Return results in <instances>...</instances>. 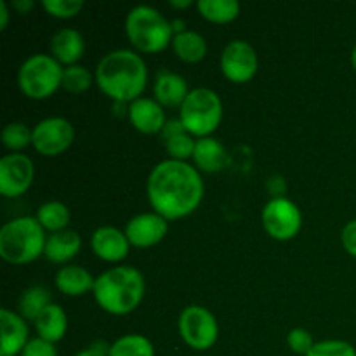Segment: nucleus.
I'll use <instances>...</instances> for the list:
<instances>
[{"label": "nucleus", "instance_id": "obj_1", "mask_svg": "<svg viewBox=\"0 0 356 356\" xmlns=\"http://www.w3.org/2000/svg\"><path fill=\"white\" fill-rule=\"evenodd\" d=\"M204 193L205 184L200 170L179 160L159 162L146 181V197L153 212L169 222L193 214L200 207Z\"/></svg>", "mask_w": 356, "mask_h": 356}, {"label": "nucleus", "instance_id": "obj_2", "mask_svg": "<svg viewBox=\"0 0 356 356\" xmlns=\"http://www.w3.org/2000/svg\"><path fill=\"white\" fill-rule=\"evenodd\" d=\"M94 76L101 92L113 103L131 104L143 97L148 83V66L134 49H115L99 59Z\"/></svg>", "mask_w": 356, "mask_h": 356}, {"label": "nucleus", "instance_id": "obj_3", "mask_svg": "<svg viewBox=\"0 0 356 356\" xmlns=\"http://www.w3.org/2000/svg\"><path fill=\"white\" fill-rule=\"evenodd\" d=\"M145 292L146 282L141 271L134 266L118 264L96 278L92 296L103 312L113 316H125L141 306Z\"/></svg>", "mask_w": 356, "mask_h": 356}, {"label": "nucleus", "instance_id": "obj_4", "mask_svg": "<svg viewBox=\"0 0 356 356\" xmlns=\"http://www.w3.org/2000/svg\"><path fill=\"white\" fill-rule=\"evenodd\" d=\"M47 235L35 216H21L0 228V257L14 266L35 263L44 256Z\"/></svg>", "mask_w": 356, "mask_h": 356}, {"label": "nucleus", "instance_id": "obj_5", "mask_svg": "<svg viewBox=\"0 0 356 356\" xmlns=\"http://www.w3.org/2000/svg\"><path fill=\"white\" fill-rule=\"evenodd\" d=\"M125 35L139 54H159L172 44L170 21L152 6H136L125 16Z\"/></svg>", "mask_w": 356, "mask_h": 356}, {"label": "nucleus", "instance_id": "obj_6", "mask_svg": "<svg viewBox=\"0 0 356 356\" xmlns=\"http://www.w3.org/2000/svg\"><path fill=\"white\" fill-rule=\"evenodd\" d=\"M222 101L209 87H195L179 108V120L195 139L211 138L222 122Z\"/></svg>", "mask_w": 356, "mask_h": 356}, {"label": "nucleus", "instance_id": "obj_7", "mask_svg": "<svg viewBox=\"0 0 356 356\" xmlns=\"http://www.w3.org/2000/svg\"><path fill=\"white\" fill-rule=\"evenodd\" d=\"M65 66L51 54H31L17 70V87L28 99L44 101L61 89Z\"/></svg>", "mask_w": 356, "mask_h": 356}, {"label": "nucleus", "instance_id": "obj_8", "mask_svg": "<svg viewBox=\"0 0 356 356\" xmlns=\"http://www.w3.org/2000/svg\"><path fill=\"white\" fill-rule=\"evenodd\" d=\"M177 332L188 348L195 351H207L219 339V323L205 306L190 305L179 313Z\"/></svg>", "mask_w": 356, "mask_h": 356}, {"label": "nucleus", "instance_id": "obj_9", "mask_svg": "<svg viewBox=\"0 0 356 356\" xmlns=\"http://www.w3.org/2000/svg\"><path fill=\"white\" fill-rule=\"evenodd\" d=\"M261 222L271 238L277 242H289L301 232L302 212L291 198H271L261 212Z\"/></svg>", "mask_w": 356, "mask_h": 356}, {"label": "nucleus", "instance_id": "obj_10", "mask_svg": "<svg viewBox=\"0 0 356 356\" xmlns=\"http://www.w3.org/2000/svg\"><path fill=\"white\" fill-rule=\"evenodd\" d=\"M73 141H75V129L65 117H47L33 127L31 146L38 155L47 159H54L68 152Z\"/></svg>", "mask_w": 356, "mask_h": 356}, {"label": "nucleus", "instance_id": "obj_11", "mask_svg": "<svg viewBox=\"0 0 356 356\" xmlns=\"http://www.w3.org/2000/svg\"><path fill=\"white\" fill-rule=\"evenodd\" d=\"M219 66L226 80L233 83H247L259 70V58L249 42L232 40L222 49Z\"/></svg>", "mask_w": 356, "mask_h": 356}, {"label": "nucleus", "instance_id": "obj_12", "mask_svg": "<svg viewBox=\"0 0 356 356\" xmlns=\"http://www.w3.org/2000/svg\"><path fill=\"white\" fill-rule=\"evenodd\" d=\"M35 179V165L24 153H7L0 159V195L17 198L26 193Z\"/></svg>", "mask_w": 356, "mask_h": 356}, {"label": "nucleus", "instance_id": "obj_13", "mask_svg": "<svg viewBox=\"0 0 356 356\" xmlns=\"http://www.w3.org/2000/svg\"><path fill=\"white\" fill-rule=\"evenodd\" d=\"M125 236L131 247L136 249H152L159 245L169 233V221L156 212H141L125 225Z\"/></svg>", "mask_w": 356, "mask_h": 356}, {"label": "nucleus", "instance_id": "obj_14", "mask_svg": "<svg viewBox=\"0 0 356 356\" xmlns=\"http://www.w3.org/2000/svg\"><path fill=\"white\" fill-rule=\"evenodd\" d=\"M90 250L104 263H122L131 252V243L124 229L115 226H99L90 235Z\"/></svg>", "mask_w": 356, "mask_h": 356}, {"label": "nucleus", "instance_id": "obj_15", "mask_svg": "<svg viewBox=\"0 0 356 356\" xmlns=\"http://www.w3.org/2000/svg\"><path fill=\"white\" fill-rule=\"evenodd\" d=\"M127 117L132 127L145 136H155L163 131L167 124L165 108L155 97H139L127 108Z\"/></svg>", "mask_w": 356, "mask_h": 356}, {"label": "nucleus", "instance_id": "obj_16", "mask_svg": "<svg viewBox=\"0 0 356 356\" xmlns=\"http://www.w3.org/2000/svg\"><path fill=\"white\" fill-rule=\"evenodd\" d=\"M0 356H19L31 341L26 320L9 308L0 309Z\"/></svg>", "mask_w": 356, "mask_h": 356}, {"label": "nucleus", "instance_id": "obj_17", "mask_svg": "<svg viewBox=\"0 0 356 356\" xmlns=\"http://www.w3.org/2000/svg\"><path fill=\"white\" fill-rule=\"evenodd\" d=\"M51 56L63 66L79 65L86 52V38L75 28H61L56 31L49 42Z\"/></svg>", "mask_w": 356, "mask_h": 356}, {"label": "nucleus", "instance_id": "obj_18", "mask_svg": "<svg viewBox=\"0 0 356 356\" xmlns=\"http://www.w3.org/2000/svg\"><path fill=\"white\" fill-rule=\"evenodd\" d=\"M188 94H190V87L183 75L170 70H162L156 73L155 83H153V97L163 108H181Z\"/></svg>", "mask_w": 356, "mask_h": 356}, {"label": "nucleus", "instance_id": "obj_19", "mask_svg": "<svg viewBox=\"0 0 356 356\" xmlns=\"http://www.w3.org/2000/svg\"><path fill=\"white\" fill-rule=\"evenodd\" d=\"M80 249H82V236L75 229L68 228L65 232L47 235L44 257L49 263L66 266L70 261L79 256Z\"/></svg>", "mask_w": 356, "mask_h": 356}, {"label": "nucleus", "instance_id": "obj_20", "mask_svg": "<svg viewBox=\"0 0 356 356\" xmlns=\"http://www.w3.org/2000/svg\"><path fill=\"white\" fill-rule=\"evenodd\" d=\"M54 285L63 296L68 298H80L94 291L96 278L90 275L89 270L79 266V264H66L58 270L54 277Z\"/></svg>", "mask_w": 356, "mask_h": 356}, {"label": "nucleus", "instance_id": "obj_21", "mask_svg": "<svg viewBox=\"0 0 356 356\" xmlns=\"http://www.w3.org/2000/svg\"><path fill=\"white\" fill-rule=\"evenodd\" d=\"M193 165L197 167L200 172L216 174L221 172L228 162V153L222 146L221 141L216 138H202L197 139V146H195L193 153Z\"/></svg>", "mask_w": 356, "mask_h": 356}, {"label": "nucleus", "instance_id": "obj_22", "mask_svg": "<svg viewBox=\"0 0 356 356\" xmlns=\"http://www.w3.org/2000/svg\"><path fill=\"white\" fill-rule=\"evenodd\" d=\"M37 337L47 341V343L58 344L65 339L68 332V315L59 305L52 302L51 306L44 309L33 322Z\"/></svg>", "mask_w": 356, "mask_h": 356}, {"label": "nucleus", "instance_id": "obj_23", "mask_svg": "<svg viewBox=\"0 0 356 356\" xmlns=\"http://www.w3.org/2000/svg\"><path fill=\"white\" fill-rule=\"evenodd\" d=\"M170 47H172L176 58L186 65L202 63L209 52V44L205 37L195 30H186L183 33L174 35Z\"/></svg>", "mask_w": 356, "mask_h": 356}, {"label": "nucleus", "instance_id": "obj_24", "mask_svg": "<svg viewBox=\"0 0 356 356\" xmlns=\"http://www.w3.org/2000/svg\"><path fill=\"white\" fill-rule=\"evenodd\" d=\"M37 221L40 222L42 228L49 233L65 232L70 226V219H72V212H70L68 205L63 204L59 200H51L42 204L37 209L35 214Z\"/></svg>", "mask_w": 356, "mask_h": 356}, {"label": "nucleus", "instance_id": "obj_25", "mask_svg": "<svg viewBox=\"0 0 356 356\" xmlns=\"http://www.w3.org/2000/svg\"><path fill=\"white\" fill-rule=\"evenodd\" d=\"M197 9L209 23L228 24L240 16L242 7L236 0H198Z\"/></svg>", "mask_w": 356, "mask_h": 356}, {"label": "nucleus", "instance_id": "obj_26", "mask_svg": "<svg viewBox=\"0 0 356 356\" xmlns=\"http://www.w3.org/2000/svg\"><path fill=\"white\" fill-rule=\"evenodd\" d=\"M52 305V296L42 285H33L28 287L26 291L21 294L19 298V315L23 316L26 322H35L42 312L47 306Z\"/></svg>", "mask_w": 356, "mask_h": 356}, {"label": "nucleus", "instance_id": "obj_27", "mask_svg": "<svg viewBox=\"0 0 356 356\" xmlns=\"http://www.w3.org/2000/svg\"><path fill=\"white\" fill-rule=\"evenodd\" d=\"M110 356H155V346L143 334H125L110 344Z\"/></svg>", "mask_w": 356, "mask_h": 356}, {"label": "nucleus", "instance_id": "obj_28", "mask_svg": "<svg viewBox=\"0 0 356 356\" xmlns=\"http://www.w3.org/2000/svg\"><path fill=\"white\" fill-rule=\"evenodd\" d=\"M92 83H96V76L89 68L82 65L66 66L65 72H63L61 89L70 94L76 96V94L87 92L92 87Z\"/></svg>", "mask_w": 356, "mask_h": 356}, {"label": "nucleus", "instance_id": "obj_29", "mask_svg": "<svg viewBox=\"0 0 356 356\" xmlns=\"http://www.w3.org/2000/svg\"><path fill=\"white\" fill-rule=\"evenodd\" d=\"M2 145L9 149L10 153H21L31 146L33 141V129L28 127L23 122H10L2 129Z\"/></svg>", "mask_w": 356, "mask_h": 356}, {"label": "nucleus", "instance_id": "obj_30", "mask_svg": "<svg viewBox=\"0 0 356 356\" xmlns=\"http://www.w3.org/2000/svg\"><path fill=\"white\" fill-rule=\"evenodd\" d=\"M163 146H165V152L169 155L170 160H179V162H188L190 159H193L195 146H197V139L190 134L188 131L179 132V134H174L170 138L163 139Z\"/></svg>", "mask_w": 356, "mask_h": 356}, {"label": "nucleus", "instance_id": "obj_31", "mask_svg": "<svg viewBox=\"0 0 356 356\" xmlns=\"http://www.w3.org/2000/svg\"><path fill=\"white\" fill-rule=\"evenodd\" d=\"M42 7L49 16L56 19H72L82 13L86 3L82 0H44Z\"/></svg>", "mask_w": 356, "mask_h": 356}, {"label": "nucleus", "instance_id": "obj_32", "mask_svg": "<svg viewBox=\"0 0 356 356\" xmlns=\"http://www.w3.org/2000/svg\"><path fill=\"white\" fill-rule=\"evenodd\" d=\"M306 356H356V350L348 341L327 339L315 343L313 350Z\"/></svg>", "mask_w": 356, "mask_h": 356}, {"label": "nucleus", "instance_id": "obj_33", "mask_svg": "<svg viewBox=\"0 0 356 356\" xmlns=\"http://www.w3.org/2000/svg\"><path fill=\"white\" fill-rule=\"evenodd\" d=\"M287 346L292 353L306 356L315 346V339H313L312 332L302 327H296L287 334Z\"/></svg>", "mask_w": 356, "mask_h": 356}, {"label": "nucleus", "instance_id": "obj_34", "mask_svg": "<svg viewBox=\"0 0 356 356\" xmlns=\"http://www.w3.org/2000/svg\"><path fill=\"white\" fill-rule=\"evenodd\" d=\"M19 356H59L58 348L56 344L47 343V341L40 339V337H35L30 343L26 344V348L23 350V353Z\"/></svg>", "mask_w": 356, "mask_h": 356}, {"label": "nucleus", "instance_id": "obj_35", "mask_svg": "<svg viewBox=\"0 0 356 356\" xmlns=\"http://www.w3.org/2000/svg\"><path fill=\"white\" fill-rule=\"evenodd\" d=\"M341 243H343L344 250L356 259V219L344 225L343 232H341Z\"/></svg>", "mask_w": 356, "mask_h": 356}, {"label": "nucleus", "instance_id": "obj_36", "mask_svg": "<svg viewBox=\"0 0 356 356\" xmlns=\"http://www.w3.org/2000/svg\"><path fill=\"white\" fill-rule=\"evenodd\" d=\"M108 353H110V344L94 343L89 348H86V350L79 351L75 356H110Z\"/></svg>", "mask_w": 356, "mask_h": 356}, {"label": "nucleus", "instance_id": "obj_37", "mask_svg": "<svg viewBox=\"0 0 356 356\" xmlns=\"http://www.w3.org/2000/svg\"><path fill=\"white\" fill-rule=\"evenodd\" d=\"M268 190L273 195V198L284 197L285 191H287V184H285L284 177H271V179L268 181Z\"/></svg>", "mask_w": 356, "mask_h": 356}, {"label": "nucleus", "instance_id": "obj_38", "mask_svg": "<svg viewBox=\"0 0 356 356\" xmlns=\"http://www.w3.org/2000/svg\"><path fill=\"white\" fill-rule=\"evenodd\" d=\"M10 21V7L6 0H0V31H6Z\"/></svg>", "mask_w": 356, "mask_h": 356}, {"label": "nucleus", "instance_id": "obj_39", "mask_svg": "<svg viewBox=\"0 0 356 356\" xmlns=\"http://www.w3.org/2000/svg\"><path fill=\"white\" fill-rule=\"evenodd\" d=\"M13 9L17 14H28L35 9V0H14Z\"/></svg>", "mask_w": 356, "mask_h": 356}, {"label": "nucleus", "instance_id": "obj_40", "mask_svg": "<svg viewBox=\"0 0 356 356\" xmlns=\"http://www.w3.org/2000/svg\"><path fill=\"white\" fill-rule=\"evenodd\" d=\"M169 6L174 9H188V7L193 6V0H170Z\"/></svg>", "mask_w": 356, "mask_h": 356}, {"label": "nucleus", "instance_id": "obj_41", "mask_svg": "<svg viewBox=\"0 0 356 356\" xmlns=\"http://www.w3.org/2000/svg\"><path fill=\"white\" fill-rule=\"evenodd\" d=\"M351 65H353V68L356 72V45L353 47V51H351Z\"/></svg>", "mask_w": 356, "mask_h": 356}]
</instances>
